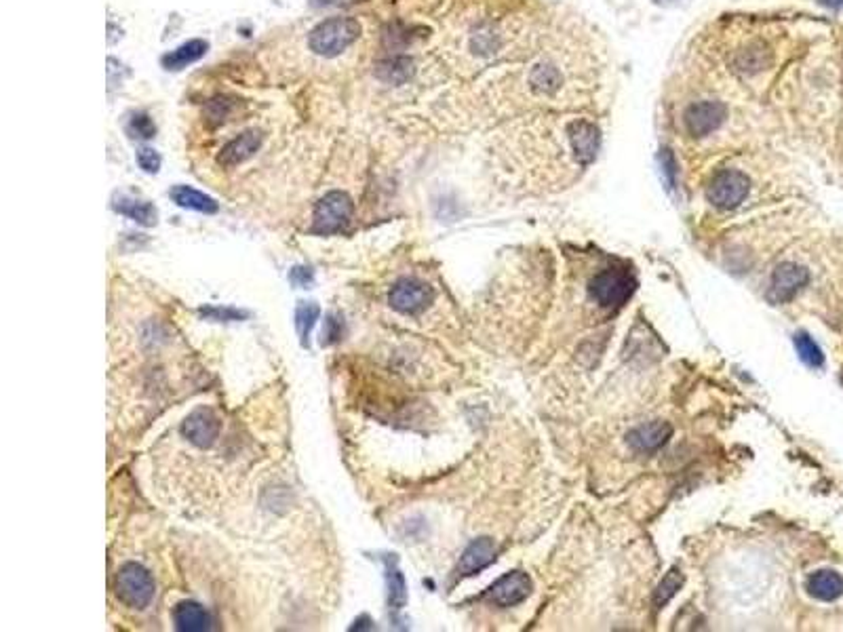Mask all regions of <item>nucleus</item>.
<instances>
[{
	"instance_id": "ddd939ff",
	"label": "nucleus",
	"mask_w": 843,
	"mask_h": 632,
	"mask_svg": "<svg viewBox=\"0 0 843 632\" xmlns=\"http://www.w3.org/2000/svg\"><path fill=\"white\" fill-rule=\"evenodd\" d=\"M671 434H672L671 423H666V422L644 423V426H637L628 432V445L639 453L658 451L660 447L669 442Z\"/></svg>"
},
{
	"instance_id": "4be33fe9",
	"label": "nucleus",
	"mask_w": 843,
	"mask_h": 632,
	"mask_svg": "<svg viewBox=\"0 0 843 632\" xmlns=\"http://www.w3.org/2000/svg\"><path fill=\"white\" fill-rule=\"evenodd\" d=\"M683 580L685 578L679 567H672L671 572L664 575L656 590H653V605H656V609H662L664 605H669V600L675 597L679 590H681Z\"/></svg>"
},
{
	"instance_id": "a211bd4d",
	"label": "nucleus",
	"mask_w": 843,
	"mask_h": 632,
	"mask_svg": "<svg viewBox=\"0 0 843 632\" xmlns=\"http://www.w3.org/2000/svg\"><path fill=\"white\" fill-rule=\"evenodd\" d=\"M207 49H209V42L207 41H199V38L197 41H188L186 44H181V47L162 57V66L167 70H181L194 61H199L200 57L207 53Z\"/></svg>"
},
{
	"instance_id": "1a4fd4ad",
	"label": "nucleus",
	"mask_w": 843,
	"mask_h": 632,
	"mask_svg": "<svg viewBox=\"0 0 843 632\" xmlns=\"http://www.w3.org/2000/svg\"><path fill=\"white\" fill-rule=\"evenodd\" d=\"M219 428H222L219 415L209 407L194 409L192 414L186 415V420L181 422V434H184L192 445L200 449L211 447L213 442H216Z\"/></svg>"
},
{
	"instance_id": "20e7f679",
	"label": "nucleus",
	"mask_w": 843,
	"mask_h": 632,
	"mask_svg": "<svg viewBox=\"0 0 843 632\" xmlns=\"http://www.w3.org/2000/svg\"><path fill=\"white\" fill-rule=\"evenodd\" d=\"M352 218V200L346 192H327L314 207L312 230L317 234H336L348 226Z\"/></svg>"
},
{
	"instance_id": "f8f14e48",
	"label": "nucleus",
	"mask_w": 843,
	"mask_h": 632,
	"mask_svg": "<svg viewBox=\"0 0 843 632\" xmlns=\"http://www.w3.org/2000/svg\"><path fill=\"white\" fill-rule=\"evenodd\" d=\"M496 554H498L496 544L489 540V537H479V540L468 544V548L464 550L456 572L458 575H462V578L479 573L486 567L492 565V562L496 561Z\"/></svg>"
},
{
	"instance_id": "c85d7f7f",
	"label": "nucleus",
	"mask_w": 843,
	"mask_h": 632,
	"mask_svg": "<svg viewBox=\"0 0 843 632\" xmlns=\"http://www.w3.org/2000/svg\"><path fill=\"white\" fill-rule=\"evenodd\" d=\"M342 333H344V321H342V316H336V314H329L327 316V321H325V331H323V346H331V344H336V341L342 338Z\"/></svg>"
},
{
	"instance_id": "5701e85b",
	"label": "nucleus",
	"mask_w": 843,
	"mask_h": 632,
	"mask_svg": "<svg viewBox=\"0 0 843 632\" xmlns=\"http://www.w3.org/2000/svg\"><path fill=\"white\" fill-rule=\"evenodd\" d=\"M559 82H561V76H559L557 68L549 66V63H542V66L533 68V72L530 74V85L533 91L540 95L555 93L559 88Z\"/></svg>"
},
{
	"instance_id": "473e14b6",
	"label": "nucleus",
	"mask_w": 843,
	"mask_h": 632,
	"mask_svg": "<svg viewBox=\"0 0 843 632\" xmlns=\"http://www.w3.org/2000/svg\"><path fill=\"white\" fill-rule=\"evenodd\" d=\"M312 270L310 268H293L292 270V283L298 284V287H306V284L312 283Z\"/></svg>"
},
{
	"instance_id": "2eb2a0df",
	"label": "nucleus",
	"mask_w": 843,
	"mask_h": 632,
	"mask_svg": "<svg viewBox=\"0 0 843 632\" xmlns=\"http://www.w3.org/2000/svg\"><path fill=\"white\" fill-rule=\"evenodd\" d=\"M173 622L178 630L186 632H200L211 628V616L209 611L203 609L199 603L192 600H184L173 609Z\"/></svg>"
},
{
	"instance_id": "bb28decb",
	"label": "nucleus",
	"mask_w": 843,
	"mask_h": 632,
	"mask_svg": "<svg viewBox=\"0 0 843 632\" xmlns=\"http://www.w3.org/2000/svg\"><path fill=\"white\" fill-rule=\"evenodd\" d=\"M235 106H236L235 99L216 98V99H211L209 104L205 106V116L211 125H219V123H224V120L230 118V114H232V110H235Z\"/></svg>"
},
{
	"instance_id": "0eeeda50",
	"label": "nucleus",
	"mask_w": 843,
	"mask_h": 632,
	"mask_svg": "<svg viewBox=\"0 0 843 632\" xmlns=\"http://www.w3.org/2000/svg\"><path fill=\"white\" fill-rule=\"evenodd\" d=\"M810 281V272L799 264H780L770 278L765 297L772 303H786L795 297Z\"/></svg>"
},
{
	"instance_id": "4468645a",
	"label": "nucleus",
	"mask_w": 843,
	"mask_h": 632,
	"mask_svg": "<svg viewBox=\"0 0 843 632\" xmlns=\"http://www.w3.org/2000/svg\"><path fill=\"white\" fill-rule=\"evenodd\" d=\"M260 145H262V133L260 131L243 133V135L235 137L232 142H228L222 150H219L218 163L226 169L236 167V164H241V163L247 161V158L254 156L255 152L260 150Z\"/></svg>"
},
{
	"instance_id": "cd10ccee",
	"label": "nucleus",
	"mask_w": 843,
	"mask_h": 632,
	"mask_svg": "<svg viewBox=\"0 0 843 632\" xmlns=\"http://www.w3.org/2000/svg\"><path fill=\"white\" fill-rule=\"evenodd\" d=\"M127 129L131 133V137H137V139H150V137H154V133H156V126L148 114H134L129 120Z\"/></svg>"
},
{
	"instance_id": "9d476101",
	"label": "nucleus",
	"mask_w": 843,
	"mask_h": 632,
	"mask_svg": "<svg viewBox=\"0 0 843 632\" xmlns=\"http://www.w3.org/2000/svg\"><path fill=\"white\" fill-rule=\"evenodd\" d=\"M532 594V580L523 572H511L494 581L487 590V599L498 607H513L523 603Z\"/></svg>"
},
{
	"instance_id": "f3484780",
	"label": "nucleus",
	"mask_w": 843,
	"mask_h": 632,
	"mask_svg": "<svg viewBox=\"0 0 843 632\" xmlns=\"http://www.w3.org/2000/svg\"><path fill=\"white\" fill-rule=\"evenodd\" d=\"M169 196H171V200L178 207L192 209V211H199V213H216L218 211V202L213 200L211 196L199 192V190H194L190 186H175V188H171Z\"/></svg>"
},
{
	"instance_id": "412c9836",
	"label": "nucleus",
	"mask_w": 843,
	"mask_h": 632,
	"mask_svg": "<svg viewBox=\"0 0 843 632\" xmlns=\"http://www.w3.org/2000/svg\"><path fill=\"white\" fill-rule=\"evenodd\" d=\"M319 319L320 308L314 302H301L298 310H295V327H298L301 346H308V339H310V333Z\"/></svg>"
},
{
	"instance_id": "f257e3e1",
	"label": "nucleus",
	"mask_w": 843,
	"mask_h": 632,
	"mask_svg": "<svg viewBox=\"0 0 843 632\" xmlns=\"http://www.w3.org/2000/svg\"><path fill=\"white\" fill-rule=\"evenodd\" d=\"M361 34V25L352 17H331L310 32L308 47L320 57L344 53Z\"/></svg>"
},
{
	"instance_id": "72a5a7b5",
	"label": "nucleus",
	"mask_w": 843,
	"mask_h": 632,
	"mask_svg": "<svg viewBox=\"0 0 843 632\" xmlns=\"http://www.w3.org/2000/svg\"><path fill=\"white\" fill-rule=\"evenodd\" d=\"M820 3L830 6V9H843V0H820Z\"/></svg>"
},
{
	"instance_id": "6ab92c4d",
	"label": "nucleus",
	"mask_w": 843,
	"mask_h": 632,
	"mask_svg": "<svg viewBox=\"0 0 843 632\" xmlns=\"http://www.w3.org/2000/svg\"><path fill=\"white\" fill-rule=\"evenodd\" d=\"M375 76L388 85H403L413 76V61L409 57H390L377 63Z\"/></svg>"
},
{
	"instance_id": "aec40b11",
	"label": "nucleus",
	"mask_w": 843,
	"mask_h": 632,
	"mask_svg": "<svg viewBox=\"0 0 843 632\" xmlns=\"http://www.w3.org/2000/svg\"><path fill=\"white\" fill-rule=\"evenodd\" d=\"M115 211H118L125 218L137 221L142 226H154L156 219H159V213H156L154 205H150L146 200H137V199H129V196H121L115 202Z\"/></svg>"
},
{
	"instance_id": "6e6552de",
	"label": "nucleus",
	"mask_w": 843,
	"mask_h": 632,
	"mask_svg": "<svg viewBox=\"0 0 843 632\" xmlns=\"http://www.w3.org/2000/svg\"><path fill=\"white\" fill-rule=\"evenodd\" d=\"M727 116V107L721 101H700V104H691L685 110L683 123L690 135L694 137H707L723 125Z\"/></svg>"
},
{
	"instance_id": "39448f33",
	"label": "nucleus",
	"mask_w": 843,
	"mask_h": 632,
	"mask_svg": "<svg viewBox=\"0 0 843 632\" xmlns=\"http://www.w3.org/2000/svg\"><path fill=\"white\" fill-rule=\"evenodd\" d=\"M748 190H751V181H748L745 173L736 169H723L713 177L707 196L713 202V207L721 209V211H729V209H736L746 199Z\"/></svg>"
},
{
	"instance_id": "423d86ee",
	"label": "nucleus",
	"mask_w": 843,
	"mask_h": 632,
	"mask_svg": "<svg viewBox=\"0 0 843 632\" xmlns=\"http://www.w3.org/2000/svg\"><path fill=\"white\" fill-rule=\"evenodd\" d=\"M435 300V291L418 278H401L399 283L390 289L388 302L396 312L401 314H420Z\"/></svg>"
},
{
	"instance_id": "f03ea898",
	"label": "nucleus",
	"mask_w": 843,
	"mask_h": 632,
	"mask_svg": "<svg viewBox=\"0 0 843 632\" xmlns=\"http://www.w3.org/2000/svg\"><path fill=\"white\" fill-rule=\"evenodd\" d=\"M115 592L118 600L127 607L146 609L154 599V580L148 573V569L137 565V562H127V565L118 569Z\"/></svg>"
},
{
	"instance_id": "9b49d317",
	"label": "nucleus",
	"mask_w": 843,
	"mask_h": 632,
	"mask_svg": "<svg viewBox=\"0 0 843 632\" xmlns=\"http://www.w3.org/2000/svg\"><path fill=\"white\" fill-rule=\"evenodd\" d=\"M570 142H571V150L578 161L582 164H590L597 158V152H599V144H601V135L599 129L588 120H574L570 125Z\"/></svg>"
},
{
	"instance_id": "c756f323",
	"label": "nucleus",
	"mask_w": 843,
	"mask_h": 632,
	"mask_svg": "<svg viewBox=\"0 0 843 632\" xmlns=\"http://www.w3.org/2000/svg\"><path fill=\"white\" fill-rule=\"evenodd\" d=\"M137 164L146 173H156L161 169V154L153 148H140L137 150Z\"/></svg>"
},
{
	"instance_id": "2f4dec72",
	"label": "nucleus",
	"mask_w": 843,
	"mask_h": 632,
	"mask_svg": "<svg viewBox=\"0 0 843 632\" xmlns=\"http://www.w3.org/2000/svg\"><path fill=\"white\" fill-rule=\"evenodd\" d=\"M660 163H662V173L666 177V183H669V188H675L677 163H675V156H672V152L671 150H662V154H660Z\"/></svg>"
},
{
	"instance_id": "7c9ffc66",
	"label": "nucleus",
	"mask_w": 843,
	"mask_h": 632,
	"mask_svg": "<svg viewBox=\"0 0 843 632\" xmlns=\"http://www.w3.org/2000/svg\"><path fill=\"white\" fill-rule=\"evenodd\" d=\"M200 314L207 316L211 321H238V319H247V312L243 310H235V308H203Z\"/></svg>"
},
{
	"instance_id": "a878e982",
	"label": "nucleus",
	"mask_w": 843,
	"mask_h": 632,
	"mask_svg": "<svg viewBox=\"0 0 843 632\" xmlns=\"http://www.w3.org/2000/svg\"><path fill=\"white\" fill-rule=\"evenodd\" d=\"M388 581V603L393 609H401L407 603V584L399 569H390L386 575Z\"/></svg>"
},
{
	"instance_id": "b1692460",
	"label": "nucleus",
	"mask_w": 843,
	"mask_h": 632,
	"mask_svg": "<svg viewBox=\"0 0 843 632\" xmlns=\"http://www.w3.org/2000/svg\"><path fill=\"white\" fill-rule=\"evenodd\" d=\"M795 348H797L799 358H801L805 365H810V367H822V363H824V354H822V350H820V346H818L816 341L811 339L808 333H799V335H795Z\"/></svg>"
},
{
	"instance_id": "dca6fc26",
	"label": "nucleus",
	"mask_w": 843,
	"mask_h": 632,
	"mask_svg": "<svg viewBox=\"0 0 843 632\" xmlns=\"http://www.w3.org/2000/svg\"><path fill=\"white\" fill-rule=\"evenodd\" d=\"M808 592L818 600H837L843 594V578L833 569H820L808 578Z\"/></svg>"
},
{
	"instance_id": "393cba45",
	"label": "nucleus",
	"mask_w": 843,
	"mask_h": 632,
	"mask_svg": "<svg viewBox=\"0 0 843 632\" xmlns=\"http://www.w3.org/2000/svg\"><path fill=\"white\" fill-rule=\"evenodd\" d=\"M767 63H770V53H767L765 47L746 49L745 53H740L738 60H736V66H738L742 72H748V74L759 72V70H764V66H767Z\"/></svg>"
},
{
	"instance_id": "7ed1b4c3",
	"label": "nucleus",
	"mask_w": 843,
	"mask_h": 632,
	"mask_svg": "<svg viewBox=\"0 0 843 632\" xmlns=\"http://www.w3.org/2000/svg\"><path fill=\"white\" fill-rule=\"evenodd\" d=\"M637 289V281L628 270L609 268L597 274L590 281V297L601 308H620L631 300Z\"/></svg>"
}]
</instances>
